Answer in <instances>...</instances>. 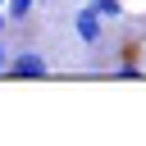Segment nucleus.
Masks as SVG:
<instances>
[{
    "label": "nucleus",
    "mask_w": 146,
    "mask_h": 146,
    "mask_svg": "<svg viewBox=\"0 0 146 146\" xmlns=\"http://www.w3.org/2000/svg\"><path fill=\"white\" fill-rule=\"evenodd\" d=\"M5 73H9V78H46L50 64H46V55H36V50H18V55H9Z\"/></svg>",
    "instance_id": "nucleus-2"
},
{
    "label": "nucleus",
    "mask_w": 146,
    "mask_h": 146,
    "mask_svg": "<svg viewBox=\"0 0 146 146\" xmlns=\"http://www.w3.org/2000/svg\"><path fill=\"white\" fill-rule=\"evenodd\" d=\"M87 9H91V14H100L105 23H110V18H123V0H91Z\"/></svg>",
    "instance_id": "nucleus-3"
},
{
    "label": "nucleus",
    "mask_w": 146,
    "mask_h": 146,
    "mask_svg": "<svg viewBox=\"0 0 146 146\" xmlns=\"http://www.w3.org/2000/svg\"><path fill=\"white\" fill-rule=\"evenodd\" d=\"M0 9H5V0H0Z\"/></svg>",
    "instance_id": "nucleus-7"
},
{
    "label": "nucleus",
    "mask_w": 146,
    "mask_h": 146,
    "mask_svg": "<svg viewBox=\"0 0 146 146\" xmlns=\"http://www.w3.org/2000/svg\"><path fill=\"white\" fill-rule=\"evenodd\" d=\"M5 64H9V46H5V36H0V73H5Z\"/></svg>",
    "instance_id": "nucleus-5"
},
{
    "label": "nucleus",
    "mask_w": 146,
    "mask_h": 146,
    "mask_svg": "<svg viewBox=\"0 0 146 146\" xmlns=\"http://www.w3.org/2000/svg\"><path fill=\"white\" fill-rule=\"evenodd\" d=\"M5 27H9V18H5V9H0V36H5Z\"/></svg>",
    "instance_id": "nucleus-6"
},
{
    "label": "nucleus",
    "mask_w": 146,
    "mask_h": 146,
    "mask_svg": "<svg viewBox=\"0 0 146 146\" xmlns=\"http://www.w3.org/2000/svg\"><path fill=\"white\" fill-rule=\"evenodd\" d=\"M73 32H78V41H82V46H91V50H96V46H105V18H100V14H91L87 5H82V9H73Z\"/></svg>",
    "instance_id": "nucleus-1"
},
{
    "label": "nucleus",
    "mask_w": 146,
    "mask_h": 146,
    "mask_svg": "<svg viewBox=\"0 0 146 146\" xmlns=\"http://www.w3.org/2000/svg\"><path fill=\"white\" fill-rule=\"evenodd\" d=\"M32 5H36V0H5V18H9V23H23V18L32 14Z\"/></svg>",
    "instance_id": "nucleus-4"
}]
</instances>
